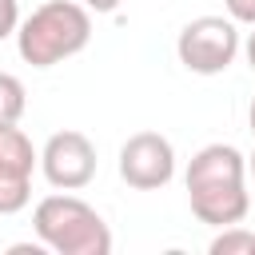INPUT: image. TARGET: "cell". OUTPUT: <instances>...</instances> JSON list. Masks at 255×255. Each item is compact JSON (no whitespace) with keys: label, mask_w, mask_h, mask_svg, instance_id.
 Listing matches in <instances>:
<instances>
[{"label":"cell","mask_w":255,"mask_h":255,"mask_svg":"<svg viewBox=\"0 0 255 255\" xmlns=\"http://www.w3.org/2000/svg\"><path fill=\"white\" fill-rule=\"evenodd\" d=\"M243 52H247V64H251V72H255V32L247 36V44H243Z\"/></svg>","instance_id":"4fadbf2b"},{"label":"cell","mask_w":255,"mask_h":255,"mask_svg":"<svg viewBox=\"0 0 255 255\" xmlns=\"http://www.w3.org/2000/svg\"><path fill=\"white\" fill-rule=\"evenodd\" d=\"M211 255H235V251H255V235L251 231H243L239 223L235 227H223L215 239H211V247H207Z\"/></svg>","instance_id":"9c48e42d"},{"label":"cell","mask_w":255,"mask_h":255,"mask_svg":"<svg viewBox=\"0 0 255 255\" xmlns=\"http://www.w3.org/2000/svg\"><path fill=\"white\" fill-rule=\"evenodd\" d=\"M175 175V147L159 131H135L120 147V179L135 191L167 187Z\"/></svg>","instance_id":"5b68a950"},{"label":"cell","mask_w":255,"mask_h":255,"mask_svg":"<svg viewBox=\"0 0 255 255\" xmlns=\"http://www.w3.org/2000/svg\"><path fill=\"white\" fill-rule=\"evenodd\" d=\"M24 84L12 76V72H0V128H12L20 124L24 116Z\"/></svg>","instance_id":"ba28073f"},{"label":"cell","mask_w":255,"mask_h":255,"mask_svg":"<svg viewBox=\"0 0 255 255\" xmlns=\"http://www.w3.org/2000/svg\"><path fill=\"white\" fill-rule=\"evenodd\" d=\"M247 124H251V135H255V100H251V108H247Z\"/></svg>","instance_id":"5bb4252c"},{"label":"cell","mask_w":255,"mask_h":255,"mask_svg":"<svg viewBox=\"0 0 255 255\" xmlns=\"http://www.w3.org/2000/svg\"><path fill=\"white\" fill-rule=\"evenodd\" d=\"M40 171L56 191H80L96 179V143L84 131H56L40 151Z\"/></svg>","instance_id":"8992f818"},{"label":"cell","mask_w":255,"mask_h":255,"mask_svg":"<svg viewBox=\"0 0 255 255\" xmlns=\"http://www.w3.org/2000/svg\"><path fill=\"white\" fill-rule=\"evenodd\" d=\"M92 40V12L76 0H48L32 8V16L20 20L16 28V48L20 60L32 68H52L84 52Z\"/></svg>","instance_id":"7a4b0ae2"},{"label":"cell","mask_w":255,"mask_h":255,"mask_svg":"<svg viewBox=\"0 0 255 255\" xmlns=\"http://www.w3.org/2000/svg\"><path fill=\"white\" fill-rule=\"evenodd\" d=\"M247 171H251V175H255V151H251V159H247Z\"/></svg>","instance_id":"9a60e30c"},{"label":"cell","mask_w":255,"mask_h":255,"mask_svg":"<svg viewBox=\"0 0 255 255\" xmlns=\"http://www.w3.org/2000/svg\"><path fill=\"white\" fill-rule=\"evenodd\" d=\"M227 4V16L235 24H251L255 28V0H223Z\"/></svg>","instance_id":"8fae6325"},{"label":"cell","mask_w":255,"mask_h":255,"mask_svg":"<svg viewBox=\"0 0 255 255\" xmlns=\"http://www.w3.org/2000/svg\"><path fill=\"white\" fill-rule=\"evenodd\" d=\"M16 28H20V4L16 0H0V40L16 36Z\"/></svg>","instance_id":"30bf717a"},{"label":"cell","mask_w":255,"mask_h":255,"mask_svg":"<svg viewBox=\"0 0 255 255\" xmlns=\"http://www.w3.org/2000/svg\"><path fill=\"white\" fill-rule=\"evenodd\" d=\"M175 56L195 76H219L239 56V28L231 16H195L179 28Z\"/></svg>","instance_id":"277c9868"},{"label":"cell","mask_w":255,"mask_h":255,"mask_svg":"<svg viewBox=\"0 0 255 255\" xmlns=\"http://www.w3.org/2000/svg\"><path fill=\"white\" fill-rule=\"evenodd\" d=\"M88 12H116L120 8V0H80Z\"/></svg>","instance_id":"7c38bea8"},{"label":"cell","mask_w":255,"mask_h":255,"mask_svg":"<svg viewBox=\"0 0 255 255\" xmlns=\"http://www.w3.org/2000/svg\"><path fill=\"white\" fill-rule=\"evenodd\" d=\"M40 167V151L12 124L0 128V215H16L32 199V171Z\"/></svg>","instance_id":"52a82bcc"},{"label":"cell","mask_w":255,"mask_h":255,"mask_svg":"<svg viewBox=\"0 0 255 255\" xmlns=\"http://www.w3.org/2000/svg\"><path fill=\"white\" fill-rule=\"evenodd\" d=\"M36 239L56 255H108L112 231L92 203L80 195H44L32 211Z\"/></svg>","instance_id":"3957f363"},{"label":"cell","mask_w":255,"mask_h":255,"mask_svg":"<svg viewBox=\"0 0 255 255\" xmlns=\"http://www.w3.org/2000/svg\"><path fill=\"white\" fill-rule=\"evenodd\" d=\"M247 159L239 147L231 143H207L191 155L187 163V203L191 215L207 227H235L247 219L251 211V195H247Z\"/></svg>","instance_id":"6da1fadb"}]
</instances>
